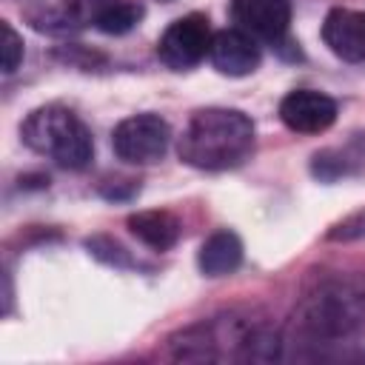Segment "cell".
Masks as SVG:
<instances>
[{
	"mask_svg": "<svg viewBox=\"0 0 365 365\" xmlns=\"http://www.w3.org/2000/svg\"><path fill=\"white\" fill-rule=\"evenodd\" d=\"M365 160V154H351L348 148H325V151H317L311 157V174L322 182H334L345 174H351L356 168V163Z\"/></svg>",
	"mask_w": 365,
	"mask_h": 365,
	"instance_id": "14",
	"label": "cell"
},
{
	"mask_svg": "<svg viewBox=\"0 0 365 365\" xmlns=\"http://www.w3.org/2000/svg\"><path fill=\"white\" fill-rule=\"evenodd\" d=\"M208 57L220 74L245 77L259 68L262 51H259V43L251 34H245L242 29H222L214 34Z\"/></svg>",
	"mask_w": 365,
	"mask_h": 365,
	"instance_id": "10",
	"label": "cell"
},
{
	"mask_svg": "<svg viewBox=\"0 0 365 365\" xmlns=\"http://www.w3.org/2000/svg\"><path fill=\"white\" fill-rule=\"evenodd\" d=\"M114 182V180H111ZM140 191V182L137 180H120V182H114V185H108V180L100 185V194L103 197H108V200H128L131 194H137Z\"/></svg>",
	"mask_w": 365,
	"mask_h": 365,
	"instance_id": "18",
	"label": "cell"
},
{
	"mask_svg": "<svg viewBox=\"0 0 365 365\" xmlns=\"http://www.w3.org/2000/svg\"><path fill=\"white\" fill-rule=\"evenodd\" d=\"M171 143V128L160 114H134L114 125L111 148L123 163L151 165L165 157Z\"/></svg>",
	"mask_w": 365,
	"mask_h": 365,
	"instance_id": "6",
	"label": "cell"
},
{
	"mask_svg": "<svg viewBox=\"0 0 365 365\" xmlns=\"http://www.w3.org/2000/svg\"><path fill=\"white\" fill-rule=\"evenodd\" d=\"M143 17V6L134 0H60L57 6H43L29 11V23L37 31L66 34L94 26L103 34H125Z\"/></svg>",
	"mask_w": 365,
	"mask_h": 365,
	"instance_id": "5",
	"label": "cell"
},
{
	"mask_svg": "<svg viewBox=\"0 0 365 365\" xmlns=\"http://www.w3.org/2000/svg\"><path fill=\"white\" fill-rule=\"evenodd\" d=\"M322 40L345 63H365V11L331 9L322 20Z\"/></svg>",
	"mask_w": 365,
	"mask_h": 365,
	"instance_id": "11",
	"label": "cell"
},
{
	"mask_svg": "<svg viewBox=\"0 0 365 365\" xmlns=\"http://www.w3.org/2000/svg\"><path fill=\"white\" fill-rule=\"evenodd\" d=\"M365 319V288L348 279L317 285L297 308V331L311 342H334L354 334Z\"/></svg>",
	"mask_w": 365,
	"mask_h": 365,
	"instance_id": "4",
	"label": "cell"
},
{
	"mask_svg": "<svg viewBox=\"0 0 365 365\" xmlns=\"http://www.w3.org/2000/svg\"><path fill=\"white\" fill-rule=\"evenodd\" d=\"M86 248L91 257H97L100 262L106 265H114V268H134V257L114 240V237H106V234H94L86 240Z\"/></svg>",
	"mask_w": 365,
	"mask_h": 365,
	"instance_id": "15",
	"label": "cell"
},
{
	"mask_svg": "<svg viewBox=\"0 0 365 365\" xmlns=\"http://www.w3.org/2000/svg\"><path fill=\"white\" fill-rule=\"evenodd\" d=\"M125 225H128V231H131L140 242H145V245L154 248V251H168V248L180 240V231H182L180 220H177L171 211H165V208L137 211V214H131V217L125 220Z\"/></svg>",
	"mask_w": 365,
	"mask_h": 365,
	"instance_id": "13",
	"label": "cell"
},
{
	"mask_svg": "<svg viewBox=\"0 0 365 365\" xmlns=\"http://www.w3.org/2000/svg\"><path fill=\"white\" fill-rule=\"evenodd\" d=\"M231 17L237 29H242L254 40L279 46L291 26V3L288 0H231Z\"/></svg>",
	"mask_w": 365,
	"mask_h": 365,
	"instance_id": "9",
	"label": "cell"
},
{
	"mask_svg": "<svg viewBox=\"0 0 365 365\" xmlns=\"http://www.w3.org/2000/svg\"><path fill=\"white\" fill-rule=\"evenodd\" d=\"M279 120L294 134H322L336 120V103L314 88H294L279 103Z\"/></svg>",
	"mask_w": 365,
	"mask_h": 365,
	"instance_id": "8",
	"label": "cell"
},
{
	"mask_svg": "<svg viewBox=\"0 0 365 365\" xmlns=\"http://www.w3.org/2000/svg\"><path fill=\"white\" fill-rule=\"evenodd\" d=\"M197 265H200V271L205 277H228V274H234L242 265V240L228 228L214 231L200 245Z\"/></svg>",
	"mask_w": 365,
	"mask_h": 365,
	"instance_id": "12",
	"label": "cell"
},
{
	"mask_svg": "<svg viewBox=\"0 0 365 365\" xmlns=\"http://www.w3.org/2000/svg\"><path fill=\"white\" fill-rule=\"evenodd\" d=\"M279 336L268 325L228 314L171 334L160 356L171 362H271L279 356Z\"/></svg>",
	"mask_w": 365,
	"mask_h": 365,
	"instance_id": "1",
	"label": "cell"
},
{
	"mask_svg": "<svg viewBox=\"0 0 365 365\" xmlns=\"http://www.w3.org/2000/svg\"><path fill=\"white\" fill-rule=\"evenodd\" d=\"M254 123L237 108H200L188 117L177 154L200 171H228L254 154Z\"/></svg>",
	"mask_w": 365,
	"mask_h": 365,
	"instance_id": "2",
	"label": "cell"
},
{
	"mask_svg": "<svg viewBox=\"0 0 365 365\" xmlns=\"http://www.w3.org/2000/svg\"><path fill=\"white\" fill-rule=\"evenodd\" d=\"M211 23L205 14L191 11L185 17H177L157 40V57L171 68V71H188L197 63L205 60L211 51Z\"/></svg>",
	"mask_w": 365,
	"mask_h": 365,
	"instance_id": "7",
	"label": "cell"
},
{
	"mask_svg": "<svg viewBox=\"0 0 365 365\" xmlns=\"http://www.w3.org/2000/svg\"><path fill=\"white\" fill-rule=\"evenodd\" d=\"M331 242H356L365 240V208L348 214L345 220H339L336 225H331V231L325 234Z\"/></svg>",
	"mask_w": 365,
	"mask_h": 365,
	"instance_id": "16",
	"label": "cell"
},
{
	"mask_svg": "<svg viewBox=\"0 0 365 365\" xmlns=\"http://www.w3.org/2000/svg\"><path fill=\"white\" fill-rule=\"evenodd\" d=\"M0 29H3V71L6 74H11V71H17V66L23 63V37L11 29V23H0Z\"/></svg>",
	"mask_w": 365,
	"mask_h": 365,
	"instance_id": "17",
	"label": "cell"
},
{
	"mask_svg": "<svg viewBox=\"0 0 365 365\" xmlns=\"http://www.w3.org/2000/svg\"><path fill=\"white\" fill-rule=\"evenodd\" d=\"M23 143L68 171H83L94 160V140L88 125L66 106L48 103L34 108L20 125Z\"/></svg>",
	"mask_w": 365,
	"mask_h": 365,
	"instance_id": "3",
	"label": "cell"
}]
</instances>
